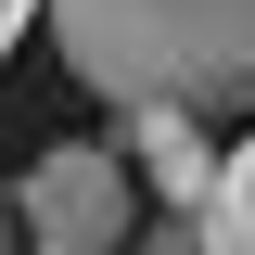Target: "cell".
<instances>
[{
    "mask_svg": "<svg viewBox=\"0 0 255 255\" xmlns=\"http://www.w3.org/2000/svg\"><path fill=\"white\" fill-rule=\"evenodd\" d=\"M64 77L115 115H243L255 102V0H51Z\"/></svg>",
    "mask_w": 255,
    "mask_h": 255,
    "instance_id": "1",
    "label": "cell"
},
{
    "mask_svg": "<svg viewBox=\"0 0 255 255\" xmlns=\"http://www.w3.org/2000/svg\"><path fill=\"white\" fill-rule=\"evenodd\" d=\"M13 230L38 255H128L140 243V191L102 140H51V153L13 179Z\"/></svg>",
    "mask_w": 255,
    "mask_h": 255,
    "instance_id": "2",
    "label": "cell"
},
{
    "mask_svg": "<svg viewBox=\"0 0 255 255\" xmlns=\"http://www.w3.org/2000/svg\"><path fill=\"white\" fill-rule=\"evenodd\" d=\"M115 140L140 153V179L166 191V217H204V204H217V166H230V153L204 140V115H128Z\"/></svg>",
    "mask_w": 255,
    "mask_h": 255,
    "instance_id": "3",
    "label": "cell"
},
{
    "mask_svg": "<svg viewBox=\"0 0 255 255\" xmlns=\"http://www.w3.org/2000/svg\"><path fill=\"white\" fill-rule=\"evenodd\" d=\"M204 255H255V140H230L217 204H204Z\"/></svg>",
    "mask_w": 255,
    "mask_h": 255,
    "instance_id": "4",
    "label": "cell"
},
{
    "mask_svg": "<svg viewBox=\"0 0 255 255\" xmlns=\"http://www.w3.org/2000/svg\"><path fill=\"white\" fill-rule=\"evenodd\" d=\"M140 255H204V217H153V230H140Z\"/></svg>",
    "mask_w": 255,
    "mask_h": 255,
    "instance_id": "5",
    "label": "cell"
},
{
    "mask_svg": "<svg viewBox=\"0 0 255 255\" xmlns=\"http://www.w3.org/2000/svg\"><path fill=\"white\" fill-rule=\"evenodd\" d=\"M38 13H51V0H0V51H13V38H26Z\"/></svg>",
    "mask_w": 255,
    "mask_h": 255,
    "instance_id": "6",
    "label": "cell"
},
{
    "mask_svg": "<svg viewBox=\"0 0 255 255\" xmlns=\"http://www.w3.org/2000/svg\"><path fill=\"white\" fill-rule=\"evenodd\" d=\"M13 243H26V230H13V179H0V255H13Z\"/></svg>",
    "mask_w": 255,
    "mask_h": 255,
    "instance_id": "7",
    "label": "cell"
}]
</instances>
